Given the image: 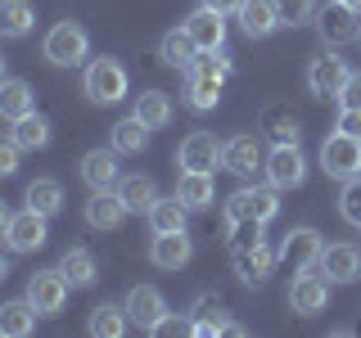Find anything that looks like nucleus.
Listing matches in <instances>:
<instances>
[{"mask_svg": "<svg viewBox=\"0 0 361 338\" xmlns=\"http://www.w3.org/2000/svg\"><path fill=\"white\" fill-rule=\"evenodd\" d=\"M289 307L298 315H321L325 307H330V275H325L321 266L293 275L289 280Z\"/></svg>", "mask_w": 361, "mask_h": 338, "instance_id": "obj_12", "label": "nucleus"}, {"mask_svg": "<svg viewBox=\"0 0 361 338\" xmlns=\"http://www.w3.org/2000/svg\"><path fill=\"white\" fill-rule=\"evenodd\" d=\"M203 5H208V9H217V14H226V18H231V14H240V5H244V0H203Z\"/></svg>", "mask_w": 361, "mask_h": 338, "instance_id": "obj_42", "label": "nucleus"}, {"mask_svg": "<svg viewBox=\"0 0 361 338\" xmlns=\"http://www.w3.org/2000/svg\"><path fill=\"white\" fill-rule=\"evenodd\" d=\"M23 203L37 208V212H45V217H59V212H63V185L50 180V176H41V180H32V185L23 189Z\"/></svg>", "mask_w": 361, "mask_h": 338, "instance_id": "obj_31", "label": "nucleus"}, {"mask_svg": "<svg viewBox=\"0 0 361 338\" xmlns=\"http://www.w3.org/2000/svg\"><path fill=\"white\" fill-rule=\"evenodd\" d=\"M235 18H240V27H244L248 41H262V37H271V32L285 23V14H280V0H244Z\"/></svg>", "mask_w": 361, "mask_h": 338, "instance_id": "obj_16", "label": "nucleus"}, {"mask_svg": "<svg viewBox=\"0 0 361 338\" xmlns=\"http://www.w3.org/2000/svg\"><path fill=\"white\" fill-rule=\"evenodd\" d=\"M18 154H23L18 144H14V140H5V149H0V172H5V176H14V172H18Z\"/></svg>", "mask_w": 361, "mask_h": 338, "instance_id": "obj_41", "label": "nucleus"}, {"mask_svg": "<svg viewBox=\"0 0 361 338\" xmlns=\"http://www.w3.org/2000/svg\"><path fill=\"white\" fill-rule=\"evenodd\" d=\"M338 108H361V73H353V77H348L343 95H338Z\"/></svg>", "mask_w": 361, "mask_h": 338, "instance_id": "obj_40", "label": "nucleus"}, {"mask_svg": "<svg viewBox=\"0 0 361 338\" xmlns=\"http://www.w3.org/2000/svg\"><path fill=\"white\" fill-rule=\"evenodd\" d=\"M185 32L195 37L199 50H226V14H217V9L199 5L195 14L185 18Z\"/></svg>", "mask_w": 361, "mask_h": 338, "instance_id": "obj_21", "label": "nucleus"}, {"mask_svg": "<svg viewBox=\"0 0 361 338\" xmlns=\"http://www.w3.org/2000/svg\"><path fill=\"white\" fill-rule=\"evenodd\" d=\"M0 113H5L9 122L37 113V95H32V86L18 82V77H5V86H0Z\"/></svg>", "mask_w": 361, "mask_h": 338, "instance_id": "obj_29", "label": "nucleus"}, {"mask_svg": "<svg viewBox=\"0 0 361 338\" xmlns=\"http://www.w3.org/2000/svg\"><path fill=\"white\" fill-rule=\"evenodd\" d=\"M131 90V77L127 68H122L118 59H90L86 63V77H82V95L90 99V104H118V99H127Z\"/></svg>", "mask_w": 361, "mask_h": 338, "instance_id": "obj_4", "label": "nucleus"}, {"mask_svg": "<svg viewBox=\"0 0 361 338\" xmlns=\"http://www.w3.org/2000/svg\"><path fill=\"white\" fill-rule=\"evenodd\" d=\"M348 77H353V68H348L338 54H321V59L307 63V90L316 99H338L348 86Z\"/></svg>", "mask_w": 361, "mask_h": 338, "instance_id": "obj_13", "label": "nucleus"}, {"mask_svg": "<svg viewBox=\"0 0 361 338\" xmlns=\"http://www.w3.org/2000/svg\"><path fill=\"white\" fill-rule=\"evenodd\" d=\"M316 32H321L325 45H353V41H361V9L343 5V0H330L316 14Z\"/></svg>", "mask_w": 361, "mask_h": 338, "instance_id": "obj_8", "label": "nucleus"}, {"mask_svg": "<svg viewBox=\"0 0 361 338\" xmlns=\"http://www.w3.org/2000/svg\"><path fill=\"white\" fill-rule=\"evenodd\" d=\"M176 199L185 203L190 212H208L217 203V185H212V172H180L176 176Z\"/></svg>", "mask_w": 361, "mask_h": 338, "instance_id": "obj_22", "label": "nucleus"}, {"mask_svg": "<svg viewBox=\"0 0 361 338\" xmlns=\"http://www.w3.org/2000/svg\"><path fill=\"white\" fill-rule=\"evenodd\" d=\"M321 270L330 275V284H353V280H361V248L357 244H325L321 253Z\"/></svg>", "mask_w": 361, "mask_h": 338, "instance_id": "obj_18", "label": "nucleus"}, {"mask_svg": "<svg viewBox=\"0 0 361 338\" xmlns=\"http://www.w3.org/2000/svg\"><path fill=\"white\" fill-rule=\"evenodd\" d=\"M280 14H285L289 27H302V23H312L321 14V5H316V0H280Z\"/></svg>", "mask_w": 361, "mask_h": 338, "instance_id": "obj_37", "label": "nucleus"}, {"mask_svg": "<svg viewBox=\"0 0 361 338\" xmlns=\"http://www.w3.org/2000/svg\"><path fill=\"white\" fill-rule=\"evenodd\" d=\"M321 167H325V176H334V180L361 176V135H343V131L325 135L321 140Z\"/></svg>", "mask_w": 361, "mask_h": 338, "instance_id": "obj_6", "label": "nucleus"}, {"mask_svg": "<svg viewBox=\"0 0 361 338\" xmlns=\"http://www.w3.org/2000/svg\"><path fill=\"white\" fill-rule=\"evenodd\" d=\"M280 189L276 185H244L226 199V230L231 225H271L280 217V203H276Z\"/></svg>", "mask_w": 361, "mask_h": 338, "instance_id": "obj_2", "label": "nucleus"}, {"mask_svg": "<svg viewBox=\"0 0 361 338\" xmlns=\"http://www.w3.org/2000/svg\"><path fill=\"white\" fill-rule=\"evenodd\" d=\"M149 127H145V122L140 118H135V113H131V118H122V122H113V131H109V144H113V149H118L122 158H131V154H145V144H149Z\"/></svg>", "mask_w": 361, "mask_h": 338, "instance_id": "obj_25", "label": "nucleus"}, {"mask_svg": "<svg viewBox=\"0 0 361 338\" xmlns=\"http://www.w3.org/2000/svg\"><path fill=\"white\" fill-rule=\"evenodd\" d=\"M221 167L235 176H253L267 167V154L262 144H257V135H235V140H226V154H221Z\"/></svg>", "mask_w": 361, "mask_h": 338, "instance_id": "obj_20", "label": "nucleus"}, {"mask_svg": "<svg viewBox=\"0 0 361 338\" xmlns=\"http://www.w3.org/2000/svg\"><path fill=\"white\" fill-rule=\"evenodd\" d=\"M195 257V239H190L185 230H172V234H154L149 239V262L158 270H180Z\"/></svg>", "mask_w": 361, "mask_h": 338, "instance_id": "obj_19", "label": "nucleus"}, {"mask_svg": "<svg viewBox=\"0 0 361 338\" xmlns=\"http://www.w3.org/2000/svg\"><path fill=\"white\" fill-rule=\"evenodd\" d=\"M338 217L361 230V176L343 180V189H338Z\"/></svg>", "mask_w": 361, "mask_h": 338, "instance_id": "obj_36", "label": "nucleus"}, {"mask_svg": "<svg viewBox=\"0 0 361 338\" xmlns=\"http://www.w3.org/2000/svg\"><path fill=\"white\" fill-rule=\"evenodd\" d=\"M185 212L190 208L172 194V199H154V208L145 212V221H149L154 234H172V230H185Z\"/></svg>", "mask_w": 361, "mask_h": 338, "instance_id": "obj_30", "label": "nucleus"}, {"mask_svg": "<svg viewBox=\"0 0 361 338\" xmlns=\"http://www.w3.org/2000/svg\"><path fill=\"white\" fill-rule=\"evenodd\" d=\"M118 149L113 144H99V149H90V154H82V180L90 189H118V180H122V172H118Z\"/></svg>", "mask_w": 361, "mask_h": 338, "instance_id": "obj_17", "label": "nucleus"}, {"mask_svg": "<svg viewBox=\"0 0 361 338\" xmlns=\"http://www.w3.org/2000/svg\"><path fill=\"white\" fill-rule=\"evenodd\" d=\"M195 54H199V45H195V37L185 32V23H180V27H172V32H163V41H158V59H163L167 68H180V73L195 63Z\"/></svg>", "mask_w": 361, "mask_h": 338, "instance_id": "obj_24", "label": "nucleus"}, {"mask_svg": "<svg viewBox=\"0 0 361 338\" xmlns=\"http://www.w3.org/2000/svg\"><path fill=\"white\" fill-rule=\"evenodd\" d=\"M118 194H122V203H127L131 212H149L154 208V199H158V189H154V180L145 176V172H131V176H122L118 180Z\"/></svg>", "mask_w": 361, "mask_h": 338, "instance_id": "obj_33", "label": "nucleus"}, {"mask_svg": "<svg viewBox=\"0 0 361 338\" xmlns=\"http://www.w3.org/2000/svg\"><path fill=\"white\" fill-rule=\"evenodd\" d=\"M343 5H353V9H361V0H343Z\"/></svg>", "mask_w": 361, "mask_h": 338, "instance_id": "obj_43", "label": "nucleus"}, {"mask_svg": "<svg viewBox=\"0 0 361 338\" xmlns=\"http://www.w3.org/2000/svg\"><path fill=\"white\" fill-rule=\"evenodd\" d=\"M226 77H231V59H226V50H199L195 63L185 68V104L195 113L217 108Z\"/></svg>", "mask_w": 361, "mask_h": 338, "instance_id": "obj_1", "label": "nucleus"}, {"mask_svg": "<svg viewBox=\"0 0 361 338\" xmlns=\"http://www.w3.org/2000/svg\"><path fill=\"white\" fill-rule=\"evenodd\" d=\"M262 131H267L276 144H298V140H302V122L293 118L285 104H267V108H262Z\"/></svg>", "mask_w": 361, "mask_h": 338, "instance_id": "obj_27", "label": "nucleus"}, {"mask_svg": "<svg viewBox=\"0 0 361 338\" xmlns=\"http://www.w3.org/2000/svg\"><path fill=\"white\" fill-rule=\"evenodd\" d=\"M122 307H127L131 325H135V330H145V334H154V330H158V320L172 311V307H167V298H163V293H158L154 284H135V289L127 293V302H122Z\"/></svg>", "mask_w": 361, "mask_h": 338, "instance_id": "obj_14", "label": "nucleus"}, {"mask_svg": "<svg viewBox=\"0 0 361 338\" xmlns=\"http://www.w3.org/2000/svg\"><path fill=\"white\" fill-rule=\"evenodd\" d=\"M41 54H45V63H54V68H82V63H90L86 27L73 23V18L54 23V27L45 32V41H41Z\"/></svg>", "mask_w": 361, "mask_h": 338, "instance_id": "obj_3", "label": "nucleus"}, {"mask_svg": "<svg viewBox=\"0 0 361 338\" xmlns=\"http://www.w3.org/2000/svg\"><path fill=\"white\" fill-rule=\"evenodd\" d=\"M131 113H135V118H140L149 131H163L167 122L176 118V104H172V95H167V90H140Z\"/></svg>", "mask_w": 361, "mask_h": 338, "instance_id": "obj_23", "label": "nucleus"}, {"mask_svg": "<svg viewBox=\"0 0 361 338\" xmlns=\"http://www.w3.org/2000/svg\"><path fill=\"white\" fill-rule=\"evenodd\" d=\"M59 270L73 280V289H90L99 280V266H95V257H90L86 248H68V253L59 257Z\"/></svg>", "mask_w": 361, "mask_h": 338, "instance_id": "obj_35", "label": "nucleus"}, {"mask_svg": "<svg viewBox=\"0 0 361 338\" xmlns=\"http://www.w3.org/2000/svg\"><path fill=\"white\" fill-rule=\"evenodd\" d=\"M32 27H37V9H32V0H5V5H0V32H5L9 41L27 37Z\"/></svg>", "mask_w": 361, "mask_h": 338, "instance_id": "obj_32", "label": "nucleus"}, {"mask_svg": "<svg viewBox=\"0 0 361 338\" xmlns=\"http://www.w3.org/2000/svg\"><path fill=\"white\" fill-rule=\"evenodd\" d=\"M267 185L276 189H298L307 180V158H302V144H276L267 154V167H262Z\"/></svg>", "mask_w": 361, "mask_h": 338, "instance_id": "obj_9", "label": "nucleus"}, {"mask_svg": "<svg viewBox=\"0 0 361 338\" xmlns=\"http://www.w3.org/2000/svg\"><path fill=\"white\" fill-rule=\"evenodd\" d=\"M37 307H32L27 298H14V302H5L0 307V334L5 338H27L32 330H37Z\"/></svg>", "mask_w": 361, "mask_h": 338, "instance_id": "obj_28", "label": "nucleus"}, {"mask_svg": "<svg viewBox=\"0 0 361 338\" xmlns=\"http://www.w3.org/2000/svg\"><path fill=\"white\" fill-rule=\"evenodd\" d=\"M190 325H195V320H185V315H172V311H167L163 315V320H158V338H176V334H190Z\"/></svg>", "mask_w": 361, "mask_h": 338, "instance_id": "obj_38", "label": "nucleus"}, {"mask_svg": "<svg viewBox=\"0 0 361 338\" xmlns=\"http://www.w3.org/2000/svg\"><path fill=\"white\" fill-rule=\"evenodd\" d=\"M9 140H14L18 149H45V144H50V122H45L41 113H27V118L9 122Z\"/></svg>", "mask_w": 361, "mask_h": 338, "instance_id": "obj_34", "label": "nucleus"}, {"mask_svg": "<svg viewBox=\"0 0 361 338\" xmlns=\"http://www.w3.org/2000/svg\"><path fill=\"white\" fill-rule=\"evenodd\" d=\"M127 325H131L127 307H118V302H99V307L90 311V320H86V334L90 338H122Z\"/></svg>", "mask_w": 361, "mask_h": 338, "instance_id": "obj_26", "label": "nucleus"}, {"mask_svg": "<svg viewBox=\"0 0 361 338\" xmlns=\"http://www.w3.org/2000/svg\"><path fill=\"white\" fill-rule=\"evenodd\" d=\"M68 293H73V280H68L59 266H50V270H37V275L27 280V293H23V298L41 315H59L68 307Z\"/></svg>", "mask_w": 361, "mask_h": 338, "instance_id": "obj_7", "label": "nucleus"}, {"mask_svg": "<svg viewBox=\"0 0 361 338\" xmlns=\"http://www.w3.org/2000/svg\"><path fill=\"white\" fill-rule=\"evenodd\" d=\"M50 239V217L37 208L23 212H5V248L9 253H37V248Z\"/></svg>", "mask_w": 361, "mask_h": 338, "instance_id": "obj_5", "label": "nucleus"}, {"mask_svg": "<svg viewBox=\"0 0 361 338\" xmlns=\"http://www.w3.org/2000/svg\"><path fill=\"white\" fill-rule=\"evenodd\" d=\"M127 217H131V208L122 203L118 189H90V199H86V225L90 230H118Z\"/></svg>", "mask_w": 361, "mask_h": 338, "instance_id": "obj_15", "label": "nucleus"}, {"mask_svg": "<svg viewBox=\"0 0 361 338\" xmlns=\"http://www.w3.org/2000/svg\"><path fill=\"white\" fill-rule=\"evenodd\" d=\"M334 131H343V135H361V108H338Z\"/></svg>", "mask_w": 361, "mask_h": 338, "instance_id": "obj_39", "label": "nucleus"}, {"mask_svg": "<svg viewBox=\"0 0 361 338\" xmlns=\"http://www.w3.org/2000/svg\"><path fill=\"white\" fill-rule=\"evenodd\" d=\"M221 154H226V144L212 131L199 127V131H190L185 140H180L176 163H180V172H217V167H221Z\"/></svg>", "mask_w": 361, "mask_h": 338, "instance_id": "obj_11", "label": "nucleus"}, {"mask_svg": "<svg viewBox=\"0 0 361 338\" xmlns=\"http://www.w3.org/2000/svg\"><path fill=\"white\" fill-rule=\"evenodd\" d=\"M321 234L312 230V225H298V230H289L285 239H280V262L289 266V275H302V270H316L321 266Z\"/></svg>", "mask_w": 361, "mask_h": 338, "instance_id": "obj_10", "label": "nucleus"}]
</instances>
